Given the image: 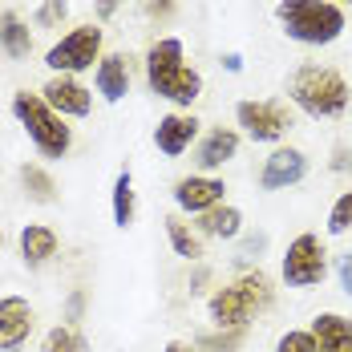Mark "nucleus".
Instances as JSON below:
<instances>
[{
    "instance_id": "f257e3e1",
    "label": "nucleus",
    "mask_w": 352,
    "mask_h": 352,
    "mask_svg": "<svg viewBox=\"0 0 352 352\" xmlns=\"http://www.w3.org/2000/svg\"><path fill=\"white\" fill-rule=\"evenodd\" d=\"M142 73H146L150 94L175 109H190L203 98V73L186 61L182 36H158L142 57Z\"/></svg>"
},
{
    "instance_id": "f03ea898",
    "label": "nucleus",
    "mask_w": 352,
    "mask_h": 352,
    "mask_svg": "<svg viewBox=\"0 0 352 352\" xmlns=\"http://www.w3.org/2000/svg\"><path fill=\"white\" fill-rule=\"evenodd\" d=\"M287 102L312 122H336L352 106V81L332 65L304 61L287 73Z\"/></svg>"
},
{
    "instance_id": "7ed1b4c3",
    "label": "nucleus",
    "mask_w": 352,
    "mask_h": 352,
    "mask_svg": "<svg viewBox=\"0 0 352 352\" xmlns=\"http://www.w3.org/2000/svg\"><path fill=\"white\" fill-rule=\"evenodd\" d=\"M272 16H276L280 33L304 49L336 45L349 33V12L336 0H276Z\"/></svg>"
},
{
    "instance_id": "20e7f679",
    "label": "nucleus",
    "mask_w": 352,
    "mask_h": 352,
    "mask_svg": "<svg viewBox=\"0 0 352 352\" xmlns=\"http://www.w3.org/2000/svg\"><path fill=\"white\" fill-rule=\"evenodd\" d=\"M276 304V283L263 267L239 272L227 287H214L207 296V320L214 328H251V320L263 316Z\"/></svg>"
},
{
    "instance_id": "39448f33",
    "label": "nucleus",
    "mask_w": 352,
    "mask_h": 352,
    "mask_svg": "<svg viewBox=\"0 0 352 352\" xmlns=\"http://www.w3.org/2000/svg\"><path fill=\"white\" fill-rule=\"evenodd\" d=\"M8 109H12L16 126L25 130V138L33 142V150L41 158H49V162L69 158V150H73L69 118H61L57 109L49 106V102L41 98V89H16L12 102H8Z\"/></svg>"
},
{
    "instance_id": "423d86ee",
    "label": "nucleus",
    "mask_w": 352,
    "mask_h": 352,
    "mask_svg": "<svg viewBox=\"0 0 352 352\" xmlns=\"http://www.w3.org/2000/svg\"><path fill=\"white\" fill-rule=\"evenodd\" d=\"M106 57V29L102 25H73L69 33H61L49 49H45V69L65 73V77H81V73L98 69V61Z\"/></svg>"
},
{
    "instance_id": "0eeeda50",
    "label": "nucleus",
    "mask_w": 352,
    "mask_h": 352,
    "mask_svg": "<svg viewBox=\"0 0 352 352\" xmlns=\"http://www.w3.org/2000/svg\"><path fill=\"white\" fill-rule=\"evenodd\" d=\"M235 126L243 138L259 146H280L296 126V113H292V102L283 98H243L235 102Z\"/></svg>"
},
{
    "instance_id": "6e6552de",
    "label": "nucleus",
    "mask_w": 352,
    "mask_h": 352,
    "mask_svg": "<svg viewBox=\"0 0 352 352\" xmlns=\"http://www.w3.org/2000/svg\"><path fill=\"white\" fill-rule=\"evenodd\" d=\"M328 276V247L316 231H300L280 259V280L296 292H312Z\"/></svg>"
},
{
    "instance_id": "1a4fd4ad",
    "label": "nucleus",
    "mask_w": 352,
    "mask_h": 352,
    "mask_svg": "<svg viewBox=\"0 0 352 352\" xmlns=\"http://www.w3.org/2000/svg\"><path fill=\"white\" fill-rule=\"evenodd\" d=\"M308 154L300 150V146H272V154L263 158V170H259V190H267V195H276V190H292V186H300L304 178H308Z\"/></svg>"
},
{
    "instance_id": "9d476101",
    "label": "nucleus",
    "mask_w": 352,
    "mask_h": 352,
    "mask_svg": "<svg viewBox=\"0 0 352 352\" xmlns=\"http://www.w3.org/2000/svg\"><path fill=\"white\" fill-rule=\"evenodd\" d=\"M170 195H175L178 214L199 219L203 211L227 203V182H223L219 175H186V178H178L175 186H170Z\"/></svg>"
},
{
    "instance_id": "9b49d317",
    "label": "nucleus",
    "mask_w": 352,
    "mask_h": 352,
    "mask_svg": "<svg viewBox=\"0 0 352 352\" xmlns=\"http://www.w3.org/2000/svg\"><path fill=\"white\" fill-rule=\"evenodd\" d=\"M199 138H203V122L190 109H170L154 126V146H158L162 158H182Z\"/></svg>"
},
{
    "instance_id": "f8f14e48",
    "label": "nucleus",
    "mask_w": 352,
    "mask_h": 352,
    "mask_svg": "<svg viewBox=\"0 0 352 352\" xmlns=\"http://www.w3.org/2000/svg\"><path fill=\"white\" fill-rule=\"evenodd\" d=\"M41 98L57 109L61 118H89L94 113V89L81 77H65V73H49V81L41 85Z\"/></svg>"
},
{
    "instance_id": "ddd939ff",
    "label": "nucleus",
    "mask_w": 352,
    "mask_h": 352,
    "mask_svg": "<svg viewBox=\"0 0 352 352\" xmlns=\"http://www.w3.org/2000/svg\"><path fill=\"white\" fill-rule=\"evenodd\" d=\"M36 332V308L25 296H0V352H25Z\"/></svg>"
},
{
    "instance_id": "4468645a",
    "label": "nucleus",
    "mask_w": 352,
    "mask_h": 352,
    "mask_svg": "<svg viewBox=\"0 0 352 352\" xmlns=\"http://www.w3.org/2000/svg\"><path fill=\"white\" fill-rule=\"evenodd\" d=\"M239 146H243V134L231 130V126L207 130L203 138L195 142V166H199V175H214V170H223L227 162H235V158H239Z\"/></svg>"
},
{
    "instance_id": "2eb2a0df",
    "label": "nucleus",
    "mask_w": 352,
    "mask_h": 352,
    "mask_svg": "<svg viewBox=\"0 0 352 352\" xmlns=\"http://www.w3.org/2000/svg\"><path fill=\"white\" fill-rule=\"evenodd\" d=\"M16 247H21V263L29 272H41V267H49L57 259L61 239H57V231L49 223H25L21 235H16Z\"/></svg>"
},
{
    "instance_id": "dca6fc26",
    "label": "nucleus",
    "mask_w": 352,
    "mask_h": 352,
    "mask_svg": "<svg viewBox=\"0 0 352 352\" xmlns=\"http://www.w3.org/2000/svg\"><path fill=\"white\" fill-rule=\"evenodd\" d=\"M94 89H98V98L109 102V106H118V102L130 98V61H126V53H106V57L98 61V69H94Z\"/></svg>"
},
{
    "instance_id": "f3484780",
    "label": "nucleus",
    "mask_w": 352,
    "mask_h": 352,
    "mask_svg": "<svg viewBox=\"0 0 352 352\" xmlns=\"http://www.w3.org/2000/svg\"><path fill=\"white\" fill-rule=\"evenodd\" d=\"M308 328L316 336V352H352V316H344V312H316Z\"/></svg>"
},
{
    "instance_id": "a211bd4d",
    "label": "nucleus",
    "mask_w": 352,
    "mask_h": 352,
    "mask_svg": "<svg viewBox=\"0 0 352 352\" xmlns=\"http://www.w3.org/2000/svg\"><path fill=\"white\" fill-rule=\"evenodd\" d=\"M0 53L8 61H29V53H33V29L16 8L0 12Z\"/></svg>"
},
{
    "instance_id": "6ab92c4d",
    "label": "nucleus",
    "mask_w": 352,
    "mask_h": 352,
    "mask_svg": "<svg viewBox=\"0 0 352 352\" xmlns=\"http://www.w3.org/2000/svg\"><path fill=\"white\" fill-rule=\"evenodd\" d=\"M195 231L203 235V239H239L243 235V211L239 207H231V203H219L211 211H203L195 219Z\"/></svg>"
},
{
    "instance_id": "aec40b11",
    "label": "nucleus",
    "mask_w": 352,
    "mask_h": 352,
    "mask_svg": "<svg viewBox=\"0 0 352 352\" xmlns=\"http://www.w3.org/2000/svg\"><path fill=\"white\" fill-rule=\"evenodd\" d=\"M109 211H113V227H134V214H138V190H134V175L130 170H118L113 178V190H109Z\"/></svg>"
},
{
    "instance_id": "412c9836",
    "label": "nucleus",
    "mask_w": 352,
    "mask_h": 352,
    "mask_svg": "<svg viewBox=\"0 0 352 352\" xmlns=\"http://www.w3.org/2000/svg\"><path fill=\"white\" fill-rule=\"evenodd\" d=\"M166 239H170V251L186 263H199L207 251H203V235L182 219V214H166Z\"/></svg>"
},
{
    "instance_id": "4be33fe9",
    "label": "nucleus",
    "mask_w": 352,
    "mask_h": 352,
    "mask_svg": "<svg viewBox=\"0 0 352 352\" xmlns=\"http://www.w3.org/2000/svg\"><path fill=\"white\" fill-rule=\"evenodd\" d=\"M21 186H25V199L29 203H41V207L57 203V182H53V175L45 166H36V162H25L21 166Z\"/></svg>"
},
{
    "instance_id": "5701e85b",
    "label": "nucleus",
    "mask_w": 352,
    "mask_h": 352,
    "mask_svg": "<svg viewBox=\"0 0 352 352\" xmlns=\"http://www.w3.org/2000/svg\"><path fill=\"white\" fill-rule=\"evenodd\" d=\"M251 336V328H214V332H203L195 340L199 352H239Z\"/></svg>"
},
{
    "instance_id": "b1692460",
    "label": "nucleus",
    "mask_w": 352,
    "mask_h": 352,
    "mask_svg": "<svg viewBox=\"0 0 352 352\" xmlns=\"http://www.w3.org/2000/svg\"><path fill=\"white\" fill-rule=\"evenodd\" d=\"M41 352H89V340L73 328V324H53L41 336Z\"/></svg>"
},
{
    "instance_id": "393cba45",
    "label": "nucleus",
    "mask_w": 352,
    "mask_h": 352,
    "mask_svg": "<svg viewBox=\"0 0 352 352\" xmlns=\"http://www.w3.org/2000/svg\"><path fill=\"white\" fill-rule=\"evenodd\" d=\"M352 231V190H340L336 203L328 207V235H349Z\"/></svg>"
},
{
    "instance_id": "a878e982",
    "label": "nucleus",
    "mask_w": 352,
    "mask_h": 352,
    "mask_svg": "<svg viewBox=\"0 0 352 352\" xmlns=\"http://www.w3.org/2000/svg\"><path fill=\"white\" fill-rule=\"evenodd\" d=\"M69 16V0H41L33 12L36 29H61V21Z\"/></svg>"
},
{
    "instance_id": "bb28decb",
    "label": "nucleus",
    "mask_w": 352,
    "mask_h": 352,
    "mask_svg": "<svg viewBox=\"0 0 352 352\" xmlns=\"http://www.w3.org/2000/svg\"><path fill=\"white\" fill-rule=\"evenodd\" d=\"M272 352H316V336H312V328H287V332H280Z\"/></svg>"
},
{
    "instance_id": "cd10ccee",
    "label": "nucleus",
    "mask_w": 352,
    "mask_h": 352,
    "mask_svg": "<svg viewBox=\"0 0 352 352\" xmlns=\"http://www.w3.org/2000/svg\"><path fill=\"white\" fill-rule=\"evenodd\" d=\"M138 8H142V16H150V21L166 25V21H175L178 0H138Z\"/></svg>"
},
{
    "instance_id": "c85d7f7f",
    "label": "nucleus",
    "mask_w": 352,
    "mask_h": 352,
    "mask_svg": "<svg viewBox=\"0 0 352 352\" xmlns=\"http://www.w3.org/2000/svg\"><path fill=\"white\" fill-rule=\"evenodd\" d=\"M81 316H85V292L81 287H73L69 292V300H65V324H81Z\"/></svg>"
},
{
    "instance_id": "c756f323",
    "label": "nucleus",
    "mask_w": 352,
    "mask_h": 352,
    "mask_svg": "<svg viewBox=\"0 0 352 352\" xmlns=\"http://www.w3.org/2000/svg\"><path fill=\"white\" fill-rule=\"evenodd\" d=\"M328 170H332V175L352 170V146L349 142H336V146H332V162H328Z\"/></svg>"
},
{
    "instance_id": "7c9ffc66",
    "label": "nucleus",
    "mask_w": 352,
    "mask_h": 352,
    "mask_svg": "<svg viewBox=\"0 0 352 352\" xmlns=\"http://www.w3.org/2000/svg\"><path fill=\"white\" fill-rule=\"evenodd\" d=\"M336 280H340V292L352 296V251H344V255L336 259Z\"/></svg>"
},
{
    "instance_id": "2f4dec72",
    "label": "nucleus",
    "mask_w": 352,
    "mask_h": 352,
    "mask_svg": "<svg viewBox=\"0 0 352 352\" xmlns=\"http://www.w3.org/2000/svg\"><path fill=\"white\" fill-rule=\"evenodd\" d=\"M122 4H126V0H94V16H98V25L113 21V16L122 12Z\"/></svg>"
},
{
    "instance_id": "473e14b6",
    "label": "nucleus",
    "mask_w": 352,
    "mask_h": 352,
    "mask_svg": "<svg viewBox=\"0 0 352 352\" xmlns=\"http://www.w3.org/2000/svg\"><path fill=\"white\" fill-rule=\"evenodd\" d=\"M243 239V235H239ZM267 247V235H247L243 247H239V259H259V251Z\"/></svg>"
},
{
    "instance_id": "72a5a7b5",
    "label": "nucleus",
    "mask_w": 352,
    "mask_h": 352,
    "mask_svg": "<svg viewBox=\"0 0 352 352\" xmlns=\"http://www.w3.org/2000/svg\"><path fill=\"white\" fill-rule=\"evenodd\" d=\"M162 352H195V344H186V340H166Z\"/></svg>"
},
{
    "instance_id": "f704fd0d",
    "label": "nucleus",
    "mask_w": 352,
    "mask_h": 352,
    "mask_svg": "<svg viewBox=\"0 0 352 352\" xmlns=\"http://www.w3.org/2000/svg\"><path fill=\"white\" fill-rule=\"evenodd\" d=\"M336 4H352V0H336Z\"/></svg>"
}]
</instances>
